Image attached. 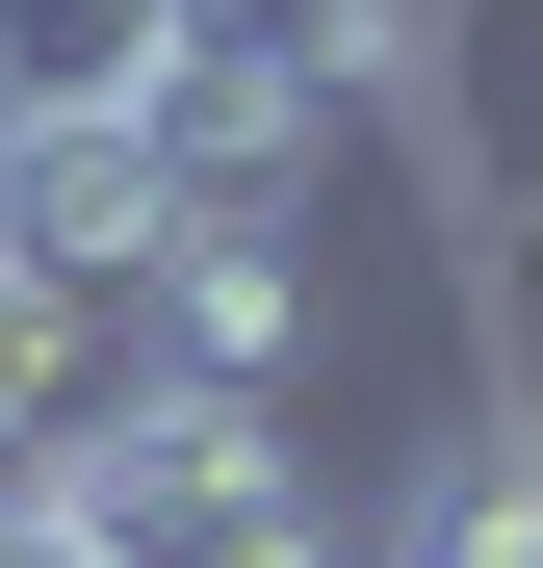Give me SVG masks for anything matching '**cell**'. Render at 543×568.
<instances>
[{"label":"cell","instance_id":"cell-1","mask_svg":"<svg viewBox=\"0 0 543 568\" xmlns=\"http://www.w3.org/2000/svg\"><path fill=\"white\" fill-rule=\"evenodd\" d=\"M52 517H78V568H362L336 491H311V439L233 414V388H155V362H104V388H78Z\"/></svg>","mask_w":543,"mask_h":568},{"label":"cell","instance_id":"cell-5","mask_svg":"<svg viewBox=\"0 0 543 568\" xmlns=\"http://www.w3.org/2000/svg\"><path fill=\"white\" fill-rule=\"evenodd\" d=\"M78 388H104V336L0 284V491H52V439H78Z\"/></svg>","mask_w":543,"mask_h":568},{"label":"cell","instance_id":"cell-6","mask_svg":"<svg viewBox=\"0 0 543 568\" xmlns=\"http://www.w3.org/2000/svg\"><path fill=\"white\" fill-rule=\"evenodd\" d=\"M0 568H78V517H52V491H0Z\"/></svg>","mask_w":543,"mask_h":568},{"label":"cell","instance_id":"cell-4","mask_svg":"<svg viewBox=\"0 0 543 568\" xmlns=\"http://www.w3.org/2000/svg\"><path fill=\"white\" fill-rule=\"evenodd\" d=\"M389 568H543V439L517 414H466L414 465V517H389Z\"/></svg>","mask_w":543,"mask_h":568},{"label":"cell","instance_id":"cell-3","mask_svg":"<svg viewBox=\"0 0 543 568\" xmlns=\"http://www.w3.org/2000/svg\"><path fill=\"white\" fill-rule=\"evenodd\" d=\"M181 78V0H0V130H130Z\"/></svg>","mask_w":543,"mask_h":568},{"label":"cell","instance_id":"cell-2","mask_svg":"<svg viewBox=\"0 0 543 568\" xmlns=\"http://www.w3.org/2000/svg\"><path fill=\"white\" fill-rule=\"evenodd\" d=\"M155 155L130 130H0V284H27V311H78V336H104L130 362V311H155Z\"/></svg>","mask_w":543,"mask_h":568}]
</instances>
